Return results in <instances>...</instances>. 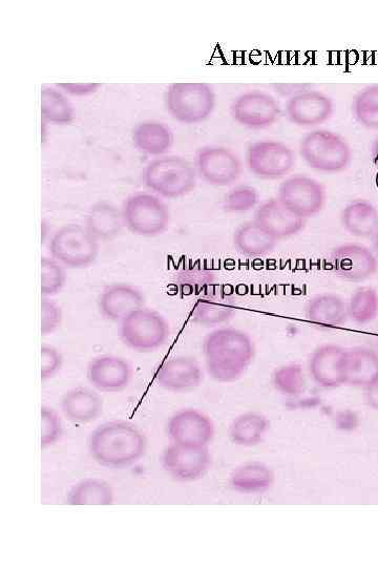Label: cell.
Listing matches in <instances>:
<instances>
[{"instance_id": "cell-1", "label": "cell", "mask_w": 378, "mask_h": 567, "mask_svg": "<svg viewBox=\"0 0 378 567\" xmlns=\"http://www.w3.org/2000/svg\"><path fill=\"white\" fill-rule=\"evenodd\" d=\"M202 350L208 374L219 383L238 381L256 354L250 336L234 327H222L208 333Z\"/></svg>"}, {"instance_id": "cell-2", "label": "cell", "mask_w": 378, "mask_h": 567, "mask_svg": "<svg viewBox=\"0 0 378 567\" xmlns=\"http://www.w3.org/2000/svg\"><path fill=\"white\" fill-rule=\"evenodd\" d=\"M145 435L133 424L115 420L92 432L89 451L102 467L124 469L138 462L146 453Z\"/></svg>"}, {"instance_id": "cell-3", "label": "cell", "mask_w": 378, "mask_h": 567, "mask_svg": "<svg viewBox=\"0 0 378 567\" xmlns=\"http://www.w3.org/2000/svg\"><path fill=\"white\" fill-rule=\"evenodd\" d=\"M195 165L179 156L157 157L147 163L143 182L155 195L177 199L191 194L197 186Z\"/></svg>"}, {"instance_id": "cell-4", "label": "cell", "mask_w": 378, "mask_h": 567, "mask_svg": "<svg viewBox=\"0 0 378 567\" xmlns=\"http://www.w3.org/2000/svg\"><path fill=\"white\" fill-rule=\"evenodd\" d=\"M168 113L177 121L197 124L212 116L216 107V94L205 82H175L165 93Z\"/></svg>"}, {"instance_id": "cell-5", "label": "cell", "mask_w": 378, "mask_h": 567, "mask_svg": "<svg viewBox=\"0 0 378 567\" xmlns=\"http://www.w3.org/2000/svg\"><path fill=\"white\" fill-rule=\"evenodd\" d=\"M119 333L126 347L136 352L149 353L167 343L171 336V328L163 315L143 307L120 322Z\"/></svg>"}, {"instance_id": "cell-6", "label": "cell", "mask_w": 378, "mask_h": 567, "mask_svg": "<svg viewBox=\"0 0 378 567\" xmlns=\"http://www.w3.org/2000/svg\"><path fill=\"white\" fill-rule=\"evenodd\" d=\"M121 210L124 226L139 237H158L171 223L170 208L155 194H134L124 201Z\"/></svg>"}, {"instance_id": "cell-7", "label": "cell", "mask_w": 378, "mask_h": 567, "mask_svg": "<svg viewBox=\"0 0 378 567\" xmlns=\"http://www.w3.org/2000/svg\"><path fill=\"white\" fill-rule=\"evenodd\" d=\"M300 154L313 170L330 174L345 171L352 159L347 141L327 130L307 134L300 143Z\"/></svg>"}, {"instance_id": "cell-8", "label": "cell", "mask_w": 378, "mask_h": 567, "mask_svg": "<svg viewBox=\"0 0 378 567\" xmlns=\"http://www.w3.org/2000/svg\"><path fill=\"white\" fill-rule=\"evenodd\" d=\"M50 255L69 269L93 265L99 255V242L86 226L67 224L60 227L49 243Z\"/></svg>"}, {"instance_id": "cell-9", "label": "cell", "mask_w": 378, "mask_h": 567, "mask_svg": "<svg viewBox=\"0 0 378 567\" xmlns=\"http://www.w3.org/2000/svg\"><path fill=\"white\" fill-rule=\"evenodd\" d=\"M246 165L250 173L260 179L277 180L292 171L296 155L280 141L263 140L248 146Z\"/></svg>"}, {"instance_id": "cell-10", "label": "cell", "mask_w": 378, "mask_h": 567, "mask_svg": "<svg viewBox=\"0 0 378 567\" xmlns=\"http://www.w3.org/2000/svg\"><path fill=\"white\" fill-rule=\"evenodd\" d=\"M195 168L198 177L209 185L225 187L236 183L242 175V162L224 146L207 145L196 153Z\"/></svg>"}, {"instance_id": "cell-11", "label": "cell", "mask_w": 378, "mask_h": 567, "mask_svg": "<svg viewBox=\"0 0 378 567\" xmlns=\"http://www.w3.org/2000/svg\"><path fill=\"white\" fill-rule=\"evenodd\" d=\"M278 199L292 213L306 220L322 212L326 204V191L319 181L296 175L281 183Z\"/></svg>"}, {"instance_id": "cell-12", "label": "cell", "mask_w": 378, "mask_h": 567, "mask_svg": "<svg viewBox=\"0 0 378 567\" xmlns=\"http://www.w3.org/2000/svg\"><path fill=\"white\" fill-rule=\"evenodd\" d=\"M230 113L245 128L262 130L278 121L281 108L275 97L256 90L237 97L231 104Z\"/></svg>"}, {"instance_id": "cell-13", "label": "cell", "mask_w": 378, "mask_h": 567, "mask_svg": "<svg viewBox=\"0 0 378 567\" xmlns=\"http://www.w3.org/2000/svg\"><path fill=\"white\" fill-rule=\"evenodd\" d=\"M212 457L208 447H188L172 444L166 447L161 456L164 471L173 479L192 482L202 478L210 467Z\"/></svg>"}, {"instance_id": "cell-14", "label": "cell", "mask_w": 378, "mask_h": 567, "mask_svg": "<svg viewBox=\"0 0 378 567\" xmlns=\"http://www.w3.org/2000/svg\"><path fill=\"white\" fill-rule=\"evenodd\" d=\"M330 260L335 275L347 282H364L378 270L374 251L361 244L348 243L336 247Z\"/></svg>"}, {"instance_id": "cell-15", "label": "cell", "mask_w": 378, "mask_h": 567, "mask_svg": "<svg viewBox=\"0 0 378 567\" xmlns=\"http://www.w3.org/2000/svg\"><path fill=\"white\" fill-rule=\"evenodd\" d=\"M168 437L174 444L188 447H208L215 436L213 420L204 413L186 409L176 413L167 425Z\"/></svg>"}, {"instance_id": "cell-16", "label": "cell", "mask_w": 378, "mask_h": 567, "mask_svg": "<svg viewBox=\"0 0 378 567\" xmlns=\"http://www.w3.org/2000/svg\"><path fill=\"white\" fill-rule=\"evenodd\" d=\"M87 377L96 390L104 393H117L129 387L133 369L130 363L122 357L100 355L88 365Z\"/></svg>"}, {"instance_id": "cell-17", "label": "cell", "mask_w": 378, "mask_h": 567, "mask_svg": "<svg viewBox=\"0 0 378 567\" xmlns=\"http://www.w3.org/2000/svg\"><path fill=\"white\" fill-rule=\"evenodd\" d=\"M158 385L174 393L191 392L203 381L200 364L191 356H176L165 361L156 374Z\"/></svg>"}, {"instance_id": "cell-18", "label": "cell", "mask_w": 378, "mask_h": 567, "mask_svg": "<svg viewBox=\"0 0 378 567\" xmlns=\"http://www.w3.org/2000/svg\"><path fill=\"white\" fill-rule=\"evenodd\" d=\"M333 101L319 91H308L288 99L286 114L289 121L303 128L317 126L331 118Z\"/></svg>"}, {"instance_id": "cell-19", "label": "cell", "mask_w": 378, "mask_h": 567, "mask_svg": "<svg viewBox=\"0 0 378 567\" xmlns=\"http://www.w3.org/2000/svg\"><path fill=\"white\" fill-rule=\"evenodd\" d=\"M142 292L131 284L114 283L105 287L98 299V309L105 320L121 322L134 311L143 308Z\"/></svg>"}, {"instance_id": "cell-20", "label": "cell", "mask_w": 378, "mask_h": 567, "mask_svg": "<svg viewBox=\"0 0 378 567\" xmlns=\"http://www.w3.org/2000/svg\"><path fill=\"white\" fill-rule=\"evenodd\" d=\"M254 220L278 241L298 235L306 224L305 219L292 213L278 198L261 204Z\"/></svg>"}, {"instance_id": "cell-21", "label": "cell", "mask_w": 378, "mask_h": 567, "mask_svg": "<svg viewBox=\"0 0 378 567\" xmlns=\"http://www.w3.org/2000/svg\"><path fill=\"white\" fill-rule=\"evenodd\" d=\"M345 354V349L333 344L323 345L315 350L309 362V372L315 384L325 389L345 385Z\"/></svg>"}, {"instance_id": "cell-22", "label": "cell", "mask_w": 378, "mask_h": 567, "mask_svg": "<svg viewBox=\"0 0 378 567\" xmlns=\"http://www.w3.org/2000/svg\"><path fill=\"white\" fill-rule=\"evenodd\" d=\"M237 311L236 299L230 292L217 289L205 292L193 311V322L206 328H215L234 319Z\"/></svg>"}, {"instance_id": "cell-23", "label": "cell", "mask_w": 378, "mask_h": 567, "mask_svg": "<svg viewBox=\"0 0 378 567\" xmlns=\"http://www.w3.org/2000/svg\"><path fill=\"white\" fill-rule=\"evenodd\" d=\"M61 412L76 425H87L95 422L103 411V399L94 390L77 387L68 391L61 398Z\"/></svg>"}, {"instance_id": "cell-24", "label": "cell", "mask_w": 378, "mask_h": 567, "mask_svg": "<svg viewBox=\"0 0 378 567\" xmlns=\"http://www.w3.org/2000/svg\"><path fill=\"white\" fill-rule=\"evenodd\" d=\"M84 226L99 243L113 241L125 227L122 210L111 202L99 201L89 208Z\"/></svg>"}, {"instance_id": "cell-25", "label": "cell", "mask_w": 378, "mask_h": 567, "mask_svg": "<svg viewBox=\"0 0 378 567\" xmlns=\"http://www.w3.org/2000/svg\"><path fill=\"white\" fill-rule=\"evenodd\" d=\"M307 320L325 329L342 327L349 320L347 303L333 293L319 294L312 298L305 309Z\"/></svg>"}, {"instance_id": "cell-26", "label": "cell", "mask_w": 378, "mask_h": 567, "mask_svg": "<svg viewBox=\"0 0 378 567\" xmlns=\"http://www.w3.org/2000/svg\"><path fill=\"white\" fill-rule=\"evenodd\" d=\"M174 133L162 122L143 121L136 125L133 141L138 151L149 156L162 157L172 149Z\"/></svg>"}, {"instance_id": "cell-27", "label": "cell", "mask_w": 378, "mask_h": 567, "mask_svg": "<svg viewBox=\"0 0 378 567\" xmlns=\"http://www.w3.org/2000/svg\"><path fill=\"white\" fill-rule=\"evenodd\" d=\"M275 473L261 462H248L231 473L230 487L245 495H260L269 491L275 483Z\"/></svg>"}, {"instance_id": "cell-28", "label": "cell", "mask_w": 378, "mask_h": 567, "mask_svg": "<svg viewBox=\"0 0 378 567\" xmlns=\"http://www.w3.org/2000/svg\"><path fill=\"white\" fill-rule=\"evenodd\" d=\"M378 374V354L369 348L346 350L344 375L345 385L368 386Z\"/></svg>"}, {"instance_id": "cell-29", "label": "cell", "mask_w": 378, "mask_h": 567, "mask_svg": "<svg viewBox=\"0 0 378 567\" xmlns=\"http://www.w3.org/2000/svg\"><path fill=\"white\" fill-rule=\"evenodd\" d=\"M278 242L255 220L241 224L234 234L236 249L240 254L249 258H259L270 254Z\"/></svg>"}, {"instance_id": "cell-30", "label": "cell", "mask_w": 378, "mask_h": 567, "mask_svg": "<svg viewBox=\"0 0 378 567\" xmlns=\"http://www.w3.org/2000/svg\"><path fill=\"white\" fill-rule=\"evenodd\" d=\"M341 221L350 235L373 238L378 231V210L366 200H356L343 209Z\"/></svg>"}, {"instance_id": "cell-31", "label": "cell", "mask_w": 378, "mask_h": 567, "mask_svg": "<svg viewBox=\"0 0 378 567\" xmlns=\"http://www.w3.org/2000/svg\"><path fill=\"white\" fill-rule=\"evenodd\" d=\"M269 429L266 416L247 412L238 416L229 428V437L237 446L254 447L261 443Z\"/></svg>"}, {"instance_id": "cell-32", "label": "cell", "mask_w": 378, "mask_h": 567, "mask_svg": "<svg viewBox=\"0 0 378 567\" xmlns=\"http://www.w3.org/2000/svg\"><path fill=\"white\" fill-rule=\"evenodd\" d=\"M114 491L107 481L95 478L81 480L68 493L70 506H111Z\"/></svg>"}, {"instance_id": "cell-33", "label": "cell", "mask_w": 378, "mask_h": 567, "mask_svg": "<svg viewBox=\"0 0 378 567\" xmlns=\"http://www.w3.org/2000/svg\"><path fill=\"white\" fill-rule=\"evenodd\" d=\"M40 112L47 122L63 125L74 120V109L71 101L59 89L46 87L40 94Z\"/></svg>"}, {"instance_id": "cell-34", "label": "cell", "mask_w": 378, "mask_h": 567, "mask_svg": "<svg viewBox=\"0 0 378 567\" xmlns=\"http://www.w3.org/2000/svg\"><path fill=\"white\" fill-rule=\"evenodd\" d=\"M348 317L357 324H368L378 315V292L372 287L357 289L347 303Z\"/></svg>"}, {"instance_id": "cell-35", "label": "cell", "mask_w": 378, "mask_h": 567, "mask_svg": "<svg viewBox=\"0 0 378 567\" xmlns=\"http://www.w3.org/2000/svg\"><path fill=\"white\" fill-rule=\"evenodd\" d=\"M353 114L364 128L378 130V86L368 87L355 96Z\"/></svg>"}, {"instance_id": "cell-36", "label": "cell", "mask_w": 378, "mask_h": 567, "mask_svg": "<svg viewBox=\"0 0 378 567\" xmlns=\"http://www.w3.org/2000/svg\"><path fill=\"white\" fill-rule=\"evenodd\" d=\"M272 384L283 395L289 397L301 395L306 387V377L302 366L289 364L280 367L272 375Z\"/></svg>"}, {"instance_id": "cell-37", "label": "cell", "mask_w": 378, "mask_h": 567, "mask_svg": "<svg viewBox=\"0 0 378 567\" xmlns=\"http://www.w3.org/2000/svg\"><path fill=\"white\" fill-rule=\"evenodd\" d=\"M67 283L66 267L52 257L41 259V296L52 298L58 294Z\"/></svg>"}, {"instance_id": "cell-38", "label": "cell", "mask_w": 378, "mask_h": 567, "mask_svg": "<svg viewBox=\"0 0 378 567\" xmlns=\"http://www.w3.org/2000/svg\"><path fill=\"white\" fill-rule=\"evenodd\" d=\"M260 196L255 187L238 185L231 189L223 199V209L227 214H244L255 209Z\"/></svg>"}, {"instance_id": "cell-39", "label": "cell", "mask_w": 378, "mask_h": 567, "mask_svg": "<svg viewBox=\"0 0 378 567\" xmlns=\"http://www.w3.org/2000/svg\"><path fill=\"white\" fill-rule=\"evenodd\" d=\"M63 433L61 418L58 413L47 406L41 407V449L50 448L58 443Z\"/></svg>"}, {"instance_id": "cell-40", "label": "cell", "mask_w": 378, "mask_h": 567, "mask_svg": "<svg viewBox=\"0 0 378 567\" xmlns=\"http://www.w3.org/2000/svg\"><path fill=\"white\" fill-rule=\"evenodd\" d=\"M63 320L61 307L51 298L41 299V326L42 336H48L56 332Z\"/></svg>"}, {"instance_id": "cell-41", "label": "cell", "mask_w": 378, "mask_h": 567, "mask_svg": "<svg viewBox=\"0 0 378 567\" xmlns=\"http://www.w3.org/2000/svg\"><path fill=\"white\" fill-rule=\"evenodd\" d=\"M63 366V356L61 352L51 345L41 346V381L51 380Z\"/></svg>"}, {"instance_id": "cell-42", "label": "cell", "mask_w": 378, "mask_h": 567, "mask_svg": "<svg viewBox=\"0 0 378 567\" xmlns=\"http://www.w3.org/2000/svg\"><path fill=\"white\" fill-rule=\"evenodd\" d=\"M101 87L100 83L97 82H87V83H72V82H62L56 83V88L61 92L76 96L83 97L95 94Z\"/></svg>"}, {"instance_id": "cell-43", "label": "cell", "mask_w": 378, "mask_h": 567, "mask_svg": "<svg viewBox=\"0 0 378 567\" xmlns=\"http://www.w3.org/2000/svg\"><path fill=\"white\" fill-rule=\"evenodd\" d=\"M273 90L276 91L282 97H288L289 99L297 96L299 94L311 91L312 84L310 83H281L273 84Z\"/></svg>"}, {"instance_id": "cell-44", "label": "cell", "mask_w": 378, "mask_h": 567, "mask_svg": "<svg viewBox=\"0 0 378 567\" xmlns=\"http://www.w3.org/2000/svg\"><path fill=\"white\" fill-rule=\"evenodd\" d=\"M366 402L370 408L378 411V374L373 381L365 387Z\"/></svg>"}, {"instance_id": "cell-45", "label": "cell", "mask_w": 378, "mask_h": 567, "mask_svg": "<svg viewBox=\"0 0 378 567\" xmlns=\"http://www.w3.org/2000/svg\"><path fill=\"white\" fill-rule=\"evenodd\" d=\"M372 160L374 165L378 168V137L375 139L372 146Z\"/></svg>"}, {"instance_id": "cell-46", "label": "cell", "mask_w": 378, "mask_h": 567, "mask_svg": "<svg viewBox=\"0 0 378 567\" xmlns=\"http://www.w3.org/2000/svg\"><path fill=\"white\" fill-rule=\"evenodd\" d=\"M372 244H373L374 254L378 258V231H377L376 235L373 237Z\"/></svg>"}]
</instances>
